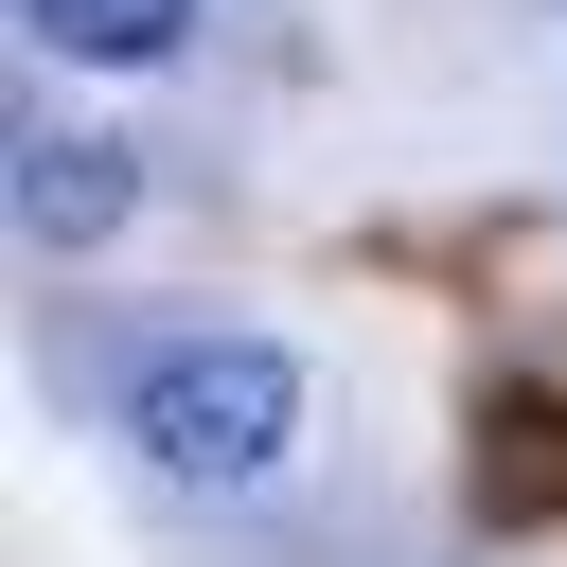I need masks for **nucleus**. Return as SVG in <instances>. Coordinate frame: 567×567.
Listing matches in <instances>:
<instances>
[{
  "label": "nucleus",
  "instance_id": "obj_3",
  "mask_svg": "<svg viewBox=\"0 0 567 567\" xmlns=\"http://www.w3.org/2000/svg\"><path fill=\"white\" fill-rule=\"evenodd\" d=\"M18 18H35V53H89V71H159L195 35V0H18Z\"/></svg>",
  "mask_w": 567,
  "mask_h": 567
},
{
  "label": "nucleus",
  "instance_id": "obj_1",
  "mask_svg": "<svg viewBox=\"0 0 567 567\" xmlns=\"http://www.w3.org/2000/svg\"><path fill=\"white\" fill-rule=\"evenodd\" d=\"M124 425H142V461H159V478L230 496V478H266V461H284L301 372H284V337H177V354H142Z\"/></svg>",
  "mask_w": 567,
  "mask_h": 567
},
{
  "label": "nucleus",
  "instance_id": "obj_2",
  "mask_svg": "<svg viewBox=\"0 0 567 567\" xmlns=\"http://www.w3.org/2000/svg\"><path fill=\"white\" fill-rule=\"evenodd\" d=\"M18 230H35V248L124 230V142H18Z\"/></svg>",
  "mask_w": 567,
  "mask_h": 567
},
{
  "label": "nucleus",
  "instance_id": "obj_4",
  "mask_svg": "<svg viewBox=\"0 0 567 567\" xmlns=\"http://www.w3.org/2000/svg\"><path fill=\"white\" fill-rule=\"evenodd\" d=\"M478 443H496V514H567V408L496 390V408H478Z\"/></svg>",
  "mask_w": 567,
  "mask_h": 567
}]
</instances>
